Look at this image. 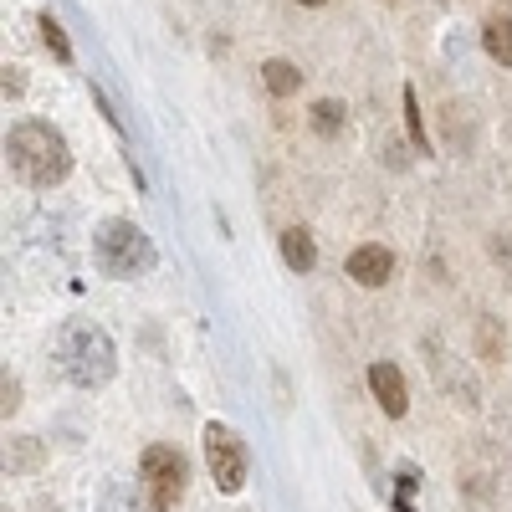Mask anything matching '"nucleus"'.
Instances as JSON below:
<instances>
[{
	"instance_id": "obj_4",
	"label": "nucleus",
	"mask_w": 512,
	"mask_h": 512,
	"mask_svg": "<svg viewBox=\"0 0 512 512\" xmlns=\"http://www.w3.org/2000/svg\"><path fill=\"white\" fill-rule=\"evenodd\" d=\"M205 466L216 477L221 492H241L246 487V441L231 431V425H205Z\"/></svg>"
},
{
	"instance_id": "obj_8",
	"label": "nucleus",
	"mask_w": 512,
	"mask_h": 512,
	"mask_svg": "<svg viewBox=\"0 0 512 512\" xmlns=\"http://www.w3.org/2000/svg\"><path fill=\"white\" fill-rule=\"evenodd\" d=\"M282 262H287L292 272H313V267H318V246H313V236H308L303 226L282 231Z\"/></svg>"
},
{
	"instance_id": "obj_6",
	"label": "nucleus",
	"mask_w": 512,
	"mask_h": 512,
	"mask_svg": "<svg viewBox=\"0 0 512 512\" xmlns=\"http://www.w3.org/2000/svg\"><path fill=\"white\" fill-rule=\"evenodd\" d=\"M390 272H395V256L384 251V246H359L349 256V277L359 287H384V282H390Z\"/></svg>"
},
{
	"instance_id": "obj_9",
	"label": "nucleus",
	"mask_w": 512,
	"mask_h": 512,
	"mask_svg": "<svg viewBox=\"0 0 512 512\" xmlns=\"http://www.w3.org/2000/svg\"><path fill=\"white\" fill-rule=\"evenodd\" d=\"M482 47H487L492 62L512 67V16H492V21L482 26Z\"/></svg>"
},
{
	"instance_id": "obj_5",
	"label": "nucleus",
	"mask_w": 512,
	"mask_h": 512,
	"mask_svg": "<svg viewBox=\"0 0 512 512\" xmlns=\"http://www.w3.org/2000/svg\"><path fill=\"white\" fill-rule=\"evenodd\" d=\"M144 492H149V512H169L185 492V461L169 446H149L144 451Z\"/></svg>"
},
{
	"instance_id": "obj_2",
	"label": "nucleus",
	"mask_w": 512,
	"mask_h": 512,
	"mask_svg": "<svg viewBox=\"0 0 512 512\" xmlns=\"http://www.w3.org/2000/svg\"><path fill=\"white\" fill-rule=\"evenodd\" d=\"M57 359H62V374L77 384V390H98V384H108L113 369H118L113 338L98 323H72L62 333V344H57Z\"/></svg>"
},
{
	"instance_id": "obj_3",
	"label": "nucleus",
	"mask_w": 512,
	"mask_h": 512,
	"mask_svg": "<svg viewBox=\"0 0 512 512\" xmlns=\"http://www.w3.org/2000/svg\"><path fill=\"white\" fill-rule=\"evenodd\" d=\"M93 251H98V267H103L108 277H118V282L144 277V272L154 267V241H149L134 221H103Z\"/></svg>"
},
{
	"instance_id": "obj_7",
	"label": "nucleus",
	"mask_w": 512,
	"mask_h": 512,
	"mask_svg": "<svg viewBox=\"0 0 512 512\" xmlns=\"http://www.w3.org/2000/svg\"><path fill=\"white\" fill-rule=\"evenodd\" d=\"M369 390H374V400L384 405V415H395V420L405 415L410 400H405V379H400L395 364H384V359H379V364L369 369Z\"/></svg>"
},
{
	"instance_id": "obj_10",
	"label": "nucleus",
	"mask_w": 512,
	"mask_h": 512,
	"mask_svg": "<svg viewBox=\"0 0 512 512\" xmlns=\"http://www.w3.org/2000/svg\"><path fill=\"white\" fill-rule=\"evenodd\" d=\"M477 359H487V364L507 359V333L497 328V318H477Z\"/></svg>"
},
{
	"instance_id": "obj_15",
	"label": "nucleus",
	"mask_w": 512,
	"mask_h": 512,
	"mask_svg": "<svg viewBox=\"0 0 512 512\" xmlns=\"http://www.w3.org/2000/svg\"><path fill=\"white\" fill-rule=\"evenodd\" d=\"M16 410H21V379H16V374L6 369V384H0V415L11 420Z\"/></svg>"
},
{
	"instance_id": "obj_16",
	"label": "nucleus",
	"mask_w": 512,
	"mask_h": 512,
	"mask_svg": "<svg viewBox=\"0 0 512 512\" xmlns=\"http://www.w3.org/2000/svg\"><path fill=\"white\" fill-rule=\"evenodd\" d=\"M405 118H410V134H415V144L425 149V128H420V103H415V88H405Z\"/></svg>"
},
{
	"instance_id": "obj_17",
	"label": "nucleus",
	"mask_w": 512,
	"mask_h": 512,
	"mask_svg": "<svg viewBox=\"0 0 512 512\" xmlns=\"http://www.w3.org/2000/svg\"><path fill=\"white\" fill-rule=\"evenodd\" d=\"M0 72H6V77H0V82H6V98H16V93L26 88V77H21V67H11V62H6V67H0Z\"/></svg>"
},
{
	"instance_id": "obj_14",
	"label": "nucleus",
	"mask_w": 512,
	"mask_h": 512,
	"mask_svg": "<svg viewBox=\"0 0 512 512\" xmlns=\"http://www.w3.org/2000/svg\"><path fill=\"white\" fill-rule=\"evenodd\" d=\"M41 461V446L36 441H16L11 451H6V466H11V472H21V466H36Z\"/></svg>"
},
{
	"instance_id": "obj_1",
	"label": "nucleus",
	"mask_w": 512,
	"mask_h": 512,
	"mask_svg": "<svg viewBox=\"0 0 512 512\" xmlns=\"http://www.w3.org/2000/svg\"><path fill=\"white\" fill-rule=\"evenodd\" d=\"M6 159H11L16 175H21L26 185H36V190L62 185L67 169H72L67 139L57 134L52 123H16L11 134H6Z\"/></svg>"
},
{
	"instance_id": "obj_18",
	"label": "nucleus",
	"mask_w": 512,
	"mask_h": 512,
	"mask_svg": "<svg viewBox=\"0 0 512 512\" xmlns=\"http://www.w3.org/2000/svg\"><path fill=\"white\" fill-rule=\"evenodd\" d=\"M303 6H323V0H303Z\"/></svg>"
},
{
	"instance_id": "obj_13",
	"label": "nucleus",
	"mask_w": 512,
	"mask_h": 512,
	"mask_svg": "<svg viewBox=\"0 0 512 512\" xmlns=\"http://www.w3.org/2000/svg\"><path fill=\"white\" fill-rule=\"evenodd\" d=\"M313 128H318L323 139H333L338 128H344V108H338V103H318L313 108Z\"/></svg>"
},
{
	"instance_id": "obj_11",
	"label": "nucleus",
	"mask_w": 512,
	"mask_h": 512,
	"mask_svg": "<svg viewBox=\"0 0 512 512\" xmlns=\"http://www.w3.org/2000/svg\"><path fill=\"white\" fill-rule=\"evenodd\" d=\"M262 82H267L272 98H292L297 88H303V72H297L292 62H267L262 67Z\"/></svg>"
},
{
	"instance_id": "obj_12",
	"label": "nucleus",
	"mask_w": 512,
	"mask_h": 512,
	"mask_svg": "<svg viewBox=\"0 0 512 512\" xmlns=\"http://www.w3.org/2000/svg\"><path fill=\"white\" fill-rule=\"evenodd\" d=\"M41 41L57 52V62H72V41H67V31H62L57 16H41Z\"/></svg>"
}]
</instances>
